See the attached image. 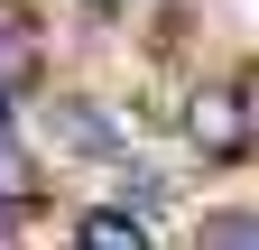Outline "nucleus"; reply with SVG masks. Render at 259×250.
<instances>
[{"instance_id":"obj_3","label":"nucleus","mask_w":259,"mask_h":250,"mask_svg":"<svg viewBox=\"0 0 259 250\" xmlns=\"http://www.w3.org/2000/svg\"><path fill=\"white\" fill-rule=\"evenodd\" d=\"M83 250H148V223L120 213V204H102V213H83Z\"/></svg>"},{"instance_id":"obj_10","label":"nucleus","mask_w":259,"mask_h":250,"mask_svg":"<svg viewBox=\"0 0 259 250\" xmlns=\"http://www.w3.org/2000/svg\"><path fill=\"white\" fill-rule=\"evenodd\" d=\"M10 10H28V0H10Z\"/></svg>"},{"instance_id":"obj_7","label":"nucleus","mask_w":259,"mask_h":250,"mask_svg":"<svg viewBox=\"0 0 259 250\" xmlns=\"http://www.w3.org/2000/svg\"><path fill=\"white\" fill-rule=\"evenodd\" d=\"M130 176V204H157V195H167V176H157V167H120Z\"/></svg>"},{"instance_id":"obj_8","label":"nucleus","mask_w":259,"mask_h":250,"mask_svg":"<svg viewBox=\"0 0 259 250\" xmlns=\"http://www.w3.org/2000/svg\"><path fill=\"white\" fill-rule=\"evenodd\" d=\"M83 10H102V19H111V10H120V0H83Z\"/></svg>"},{"instance_id":"obj_1","label":"nucleus","mask_w":259,"mask_h":250,"mask_svg":"<svg viewBox=\"0 0 259 250\" xmlns=\"http://www.w3.org/2000/svg\"><path fill=\"white\" fill-rule=\"evenodd\" d=\"M185 130H194V148H204V158H241V148H250V102H241V84H222V93H194Z\"/></svg>"},{"instance_id":"obj_6","label":"nucleus","mask_w":259,"mask_h":250,"mask_svg":"<svg viewBox=\"0 0 259 250\" xmlns=\"http://www.w3.org/2000/svg\"><path fill=\"white\" fill-rule=\"evenodd\" d=\"M204 250H250V213H241V204L213 213V223H204Z\"/></svg>"},{"instance_id":"obj_2","label":"nucleus","mask_w":259,"mask_h":250,"mask_svg":"<svg viewBox=\"0 0 259 250\" xmlns=\"http://www.w3.org/2000/svg\"><path fill=\"white\" fill-rule=\"evenodd\" d=\"M37 74H47V47H37V28L0 19V102H19V93H37Z\"/></svg>"},{"instance_id":"obj_4","label":"nucleus","mask_w":259,"mask_h":250,"mask_svg":"<svg viewBox=\"0 0 259 250\" xmlns=\"http://www.w3.org/2000/svg\"><path fill=\"white\" fill-rule=\"evenodd\" d=\"M47 120H56V139H65V148H120V139H111V120L93 111V102H56Z\"/></svg>"},{"instance_id":"obj_5","label":"nucleus","mask_w":259,"mask_h":250,"mask_svg":"<svg viewBox=\"0 0 259 250\" xmlns=\"http://www.w3.org/2000/svg\"><path fill=\"white\" fill-rule=\"evenodd\" d=\"M28 195H37V167H28L19 148L0 139V204H28Z\"/></svg>"},{"instance_id":"obj_9","label":"nucleus","mask_w":259,"mask_h":250,"mask_svg":"<svg viewBox=\"0 0 259 250\" xmlns=\"http://www.w3.org/2000/svg\"><path fill=\"white\" fill-rule=\"evenodd\" d=\"M0 250H10V213H0Z\"/></svg>"}]
</instances>
